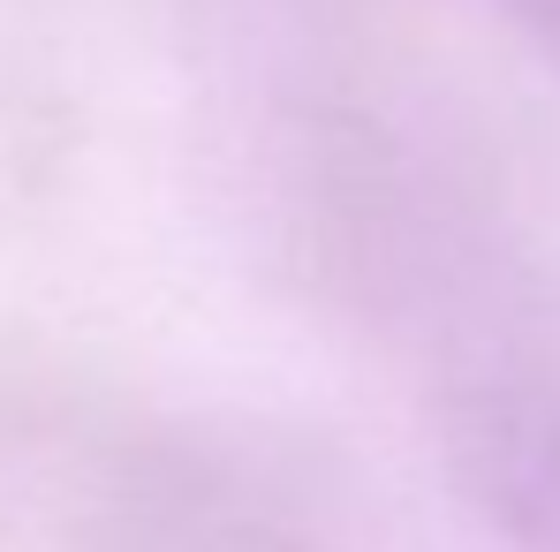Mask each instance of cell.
Masks as SVG:
<instances>
[{
    "instance_id": "6da1fadb",
    "label": "cell",
    "mask_w": 560,
    "mask_h": 552,
    "mask_svg": "<svg viewBox=\"0 0 560 552\" xmlns=\"http://www.w3.org/2000/svg\"><path fill=\"white\" fill-rule=\"evenodd\" d=\"M485 8H500V23H515L546 54V69H560V0H485Z\"/></svg>"
}]
</instances>
